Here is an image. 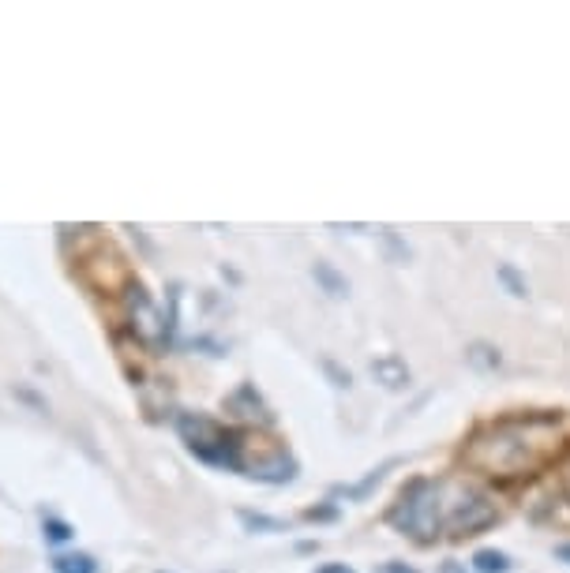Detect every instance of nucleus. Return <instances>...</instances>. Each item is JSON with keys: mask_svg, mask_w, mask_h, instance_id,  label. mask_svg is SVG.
Segmentation results:
<instances>
[{"mask_svg": "<svg viewBox=\"0 0 570 573\" xmlns=\"http://www.w3.org/2000/svg\"><path fill=\"white\" fill-rule=\"evenodd\" d=\"M555 450H559L555 420L529 416V420H507V424L480 431L469 442L465 461L488 476H525V472H537Z\"/></svg>", "mask_w": 570, "mask_h": 573, "instance_id": "f03ea898", "label": "nucleus"}, {"mask_svg": "<svg viewBox=\"0 0 570 573\" xmlns=\"http://www.w3.org/2000/svg\"><path fill=\"white\" fill-rule=\"evenodd\" d=\"M53 573H98V562L83 555V551H75V555H57L53 559Z\"/></svg>", "mask_w": 570, "mask_h": 573, "instance_id": "39448f33", "label": "nucleus"}, {"mask_svg": "<svg viewBox=\"0 0 570 573\" xmlns=\"http://www.w3.org/2000/svg\"><path fill=\"white\" fill-rule=\"evenodd\" d=\"M372 375L383 382L387 390H402L405 382H409V368H405V360H398V356H383V360H375Z\"/></svg>", "mask_w": 570, "mask_h": 573, "instance_id": "20e7f679", "label": "nucleus"}, {"mask_svg": "<svg viewBox=\"0 0 570 573\" xmlns=\"http://www.w3.org/2000/svg\"><path fill=\"white\" fill-rule=\"evenodd\" d=\"M42 532H45V540H49V544H68V540L75 536L72 525H68V521H57V517H45Z\"/></svg>", "mask_w": 570, "mask_h": 573, "instance_id": "6e6552de", "label": "nucleus"}, {"mask_svg": "<svg viewBox=\"0 0 570 573\" xmlns=\"http://www.w3.org/2000/svg\"><path fill=\"white\" fill-rule=\"evenodd\" d=\"M567 487H570V472H567Z\"/></svg>", "mask_w": 570, "mask_h": 573, "instance_id": "4468645a", "label": "nucleus"}, {"mask_svg": "<svg viewBox=\"0 0 570 573\" xmlns=\"http://www.w3.org/2000/svg\"><path fill=\"white\" fill-rule=\"evenodd\" d=\"M315 573H353V566H345V562H327V566H319Z\"/></svg>", "mask_w": 570, "mask_h": 573, "instance_id": "9b49d317", "label": "nucleus"}, {"mask_svg": "<svg viewBox=\"0 0 570 573\" xmlns=\"http://www.w3.org/2000/svg\"><path fill=\"white\" fill-rule=\"evenodd\" d=\"M473 566H477V573H507L510 562L503 551H492V547H484V551H477L473 555Z\"/></svg>", "mask_w": 570, "mask_h": 573, "instance_id": "423d86ee", "label": "nucleus"}, {"mask_svg": "<svg viewBox=\"0 0 570 573\" xmlns=\"http://www.w3.org/2000/svg\"><path fill=\"white\" fill-rule=\"evenodd\" d=\"M439 573H465V566H462V562H443V566H439Z\"/></svg>", "mask_w": 570, "mask_h": 573, "instance_id": "ddd939ff", "label": "nucleus"}, {"mask_svg": "<svg viewBox=\"0 0 570 573\" xmlns=\"http://www.w3.org/2000/svg\"><path fill=\"white\" fill-rule=\"evenodd\" d=\"M315 278L323 281V289H327L330 296H345V293H349V281H345L330 263H315Z\"/></svg>", "mask_w": 570, "mask_h": 573, "instance_id": "0eeeda50", "label": "nucleus"}, {"mask_svg": "<svg viewBox=\"0 0 570 573\" xmlns=\"http://www.w3.org/2000/svg\"><path fill=\"white\" fill-rule=\"evenodd\" d=\"M379 573H417V570L405 566V562H387V566H379Z\"/></svg>", "mask_w": 570, "mask_h": 573, "instance_id": "f8f14e48", "label": "nucleus"}, {"mask_svg": "<svg viewBox=\"0 0 570 573\" xmlns=\"http://www.w3.org/2000/svg\"><path fill=\"white\" fill-rule=\"evenodd\" d=\"M387 521L398 532L428 544L435 536H473L495 521V506L462 480H409Z\"/></svg>", "mask_w": 570, "mask_h": 573, "instance_id": "f257e3e1", "label": "nucleus"}, {"mask_svg": "<svg viewBox=\"0 0 570 573\" xmlns=\"http://www.w3.org/2000/svg\"><path fill=\"white\" fill-rule=\"evenodd\" d=\"M469 364H473V368H499V353H492L488 345H473Z\"/></svg>", "mask_w": 570, "mask_h": 573, "instance_id": "1a4fd4ad", "label": "nucleus"}, {"mask_svg": "<svg viewBox=\"0 0 570 573\" xmlns=\"http://www.w3.org/2000/svg\"><path fill=\"white\" fill-rule=\"evenodd\" d=\"M240 521H244L248 529H267V532H282L285 529L282 521H274V517H263V514H248V510L240 514Z\"/></svg>", "mask_w": 570, "mask_h": 573, "instance_id": "9d476101", "label": "nucleus"}, {"mask_svg": "<svg viewBox=\"0 0 570 573\" xmlns=\"http://www.w3.org/2000/svg\"><path fill=\"white\" fill-rule=\"evenodd\" d=\"M177 431L199 461L222 465V469H240V439H233L218 420L199 416V412H184V416H177Z\"/></svg>", "mask_w": 570, "mask_h": 573, "instance_id": "7ed1b4c3", "label": "nucleus"}]
</instances>
